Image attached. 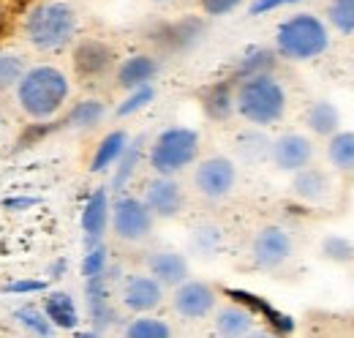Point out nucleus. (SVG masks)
Here are the masks:
<instances>
[{
	"mask_svg": "<svg viewBox=\"0 0 354 338\" xmlns=\"http://www.w3.org/2000/svg\"><path fill=\"white\" fill-rule=\"evenodd\" d=\"M11 93L25 121H57L63 109L71 104V77L55 63H28Z\"/></svg>",
	"mask_w": 354,
	"mask_h": 338,
	"instance_id": "1",
	"label": "nucleus"
},
{
	"mask_svg": "<svg viewBox=\"0 0 354 338\" xmlns=\"http://www.w3.org/2000/svg\"><path fill=\"white\" fill-rule=\"evenodd\" d=\"M19 36L39 55H60L80 39V11L68 0H39L22 14Z\"/></svg>",
	"mask_w": 354,
	"mask_h": 338,
	"instance_id": "2",
	"label": "nucleus"
},
{
	"mask_svg": "<svg viewBox=\"0 0 354 338\" xmlns=\"http://www.w3.org/2000/svg\"><path fill=\"white\" fill-rule=\"evenodd\" d=\"M289 109V93L275 71L254 74L234 82V115L248 126L270 128L281 123Z\"/></svg>",
	"mask_w": 354,
	"mask_h": 338,
	"instance_id": "3",
	"label": "nucleus"
},
{
	"mask_svg": "<svg viewBox=\"0 0 354 338\" xmlns=\"http://www.w3.org/2000/svg\"><path fill=\"white\" fill-rule=\"evenodd\" d=\"M272 49L278 52L281 60H292V63L316 60L330 49V25L310 11L292 14L275 28Z\"/></svg>",
	"mask_w": 354,
	"mask_h": 338,
	"instance_id": "4",
	"label": "nucleus"
},
{
	"mask_svg": "<svg viewBox=\"0 0 354 338\" xmlns=\"http://www.w3.org/2000/svg\"><path fill=\"white\" fill-rule=\"evenodd\" d=\"M202 153V136L191 126H167L156 134V139L147 145V167L153 175H172L191 169L199 161Z\"/></svg>",
	"mask_w": 354,
	"mask_h": 338,
	"instance_id": "5",
	"label": "nucleus"
},
{
	"mask_svg": "<svg viewBox=\"0 0 354 338\" xmlns=\"http://www.w3.org/2000/svg\"><path fill=\"white\" fill-rule=\"evenodd\" d=\"M109 229L120 243H145L156 229V215L136 194H118L109 213Z\"/></svg>",
	"mask_w": 354,
	"mask_h": 338,
	"instance_id": "6",
	"label": "nucleus"
},
{
	"mask_svg": "<svg viewBox=\"0 0 354 338\" xmlns=\"http://www.w3.org/2000/svg\"><path fill=\"white\" fill-rule=\"evenodd\" d=\"M237 164L229 156H207L194 164V188L207 202H221L237 188Z\"/></svg>",
	"mask_w": 354,
	"mask_h": 338,
	"instance_id": "7",
	"label": "nucleus"
},
{
	"mask_svg": "<svg viewBox=\"0 0 354 338\" xmlns=\"http://www.w3.org/2000/svg\"><path fill=\"white\" fill-rule=\"evenodd\" d=\"M118 66L115 46L104 39H77L71 44V69L80 82H98L109 77Z\"/></svg>",
	"mask_w": 354,
	"mask_h": 338,
	"instance_id": "8",
	"label": "nucleus"
},
{
	"mask_svg": "<svg viewBox=\"0 0 354 338\" xmlns=\"http://www.w3.org/2000/svg\"><path fill=\"white\" fill-rule=\"evenodd\" d=\"M172 311H175L177 319L183 322H202V319H210L216 305H218V290L210 284V281H202V278H185L180 281L177 287H172Z\"/></svg>",
	"mask_w": 354,
	"mask_h": 338,
	"instance_id": "9",
	"label": "nucleus"
},
{
	"mask_svg": "<svg viewBox=\"0 0 354 338\" xmlns=\"http://www.w3.org/2000/svg\"><path fill=\"white\" fill-rule=\"evenodd\" d=\"M248 256H251V265L257 270L275 273L295 256V238L281 224H267L251 238Z\"/></svg>",
	"mask_w": 354,
	"mask_h": 338,
	"instance_id": "10",
	"label": "nucleus"
},
{
	"mask_svg": "<svg viewBox=\"0 0 354 338\" xmlns=\"http://www.w3.org/2000/svg\"><path fill=\"white\" fill-rule=\"evenodd\" d=\"M207 36V22L202 17H180L172 22L158 25L150 39L164 55H188Z\"/></svg>",
	"mask_w": 354,
	"mask_h": 338,
	"instance_id": "11",
	"label": "nucleus"
},
{
	"mask_svg": "<svg viewBox=\"0 0 354 338\" xmlns=\"http://www.w3.org/2000/svg\"><path fill=\"white\" fill-rule=\"evenodd\" d=\"M118 297H120V305L129 314H153L164 305L167 287L158 278H153L147 270L145 273H126L120 278Z\"/></svg>",
	"mask_w": 354,
	"mask_h": 338,
	"instance_id": "12",
	"label": "nucleus"
},
{
	"mask_svg": "<svg viewBox=\"0 0 354 338\" xmlns=\"http://www.w3.org/2000/svg\"><path fill=\"white\" fill-rule=\"evenodd\" d=\"M85 308H88V322L101 336L120 322V311L112 297V267L101 276L85 278Z\"/></svg>",
	"mask_w": 354,
	"mask_h": 338,
	"instance_id": "13",
	"label": "nucleus"
},
{
	"mask_svg": "<svg viewBox=\"0 0 354 338\" xmlns=\"http://www.w3.org/2000/svg\"><path fill=\"white\" fill-rule=\"evenodd\" d=\"M142 199L156 221H172L185 211V188L172 175H153L142 188Z\"/></svg>",
	"mask_w": 354,
	"mask_h": 338,
	"instance_id": "14",
	"label": "nucleus"
},
{
	"mask_svg": "<svg viewBox=\"0 0 354 338\" xmlns=\"http://www.w3.org/2000/svg\"><path fill=\"white\" fill-rule=\"evenodd\" d=\"M316 145L308 134L300 131H283L270 142V164L278 172H297L313 161Z\"/></svg>",
	"mask_w": 354,
	"mask_h": 338,
	"instance_id": "15",
	"label": "nucleus"
},
{
	"mask_svg": "<svg viewBox=\"0 0 354 338\" xmlns=\"http://www.w3.org/2000/svg\"><path fill=\"white\" fill-rule=\"evenodd\" d=\"M289 188H292V197L306 202V205H324L333 197V175L310 161L303 169L292 172Z\"/></svg>",
	"mask_w": 354,
	"mask_h": 338,
	"instance_id": "16",
	"label": "nucleus"
},
{
	"mask_svg": "<svg viewBox=\"0 0 354 338\" xmlns=\"http://www.w3.org/2000/svg\"><path fill=\"white\" fill-rule=\"evenodd\" d=\"M161 71V60L158 55H150V52H133L129 57L118 60L112 77H115V87L118 90H133V87H142V84H153V80L158 77Z\"/></svg>",
	"mask_w": 354,
	"mask_h": 338,
	"instance_id": "17",
	"label": "nucleus"
},
{
	"mask_svg": "<svg viewBox=\"0 0 354 338\" xmlns=\"http://www.w3.org/2000/svg\"><path fill=\"white\" fill-rule=\"evenodd\" d=\"M109 213H112V199H109V188L101 186L88 197L82 215H80V226L85 235V249L95 246L104 240L106 229H109Z\"/></svg>",
	"mask_w": 354,
	"mask_h": 338,
	"instance_id": "18",
	"label": "nucleus"
},
{
	"mask_svg": "<svg viewBox=\"0 0 354 338\" xmlns=\"http://www.w3.org/2000/svg\"><path fill=\"white\" fill-rule=\"evenodd\" d=\"M145 267L153 278H158L167 290L177 287L180 281H185L191 276V262L183 251L175 249H156V251L147 254L145 259Z\"/></svg>",
	"mask_w": 354,
	"mask_h": 338,
	"instance_id": "19",
	"label": "nucleus"
},
{
	"mask_svg": "<svg viewBox=\"0 0 354 338\" xmlns=\"http://www.w3.org/2000/svg\"><path fill=\"white\" fill-rule=\"evenodd\" d=\"M199 107L207 121L213 123H229L234 118V80L223 77L216 80L199 93Z\"/></svg>",
	"mask_w": 354,
	"mask_h": 338,
	"instance_id": "20",
	"label": "nucleus"
},
{
	"mask_svg": "<svg viewBox=\"0 0 354 338\" xmlns=\"http://www.w3.org/2000/svg\"><path fill=\"white\" fill-rule=\"evenodd\" d=\"M213 328L218 336L226 338H243L251 336L257 328V314L251 308H245L243 303L232 300L226 305H216L213 311Z\"/></svg>",
	"mask_w": 354,
	"mask_h": 338,
	"instance_id": "21",
	"label": "nucleus"
},
{
	"mask_svg": "<svg viewBox=\"0 0 354 338\" xmlns=\"http://www.w3.org/2000/svg\"><path fill=\"white\" fill-rule=\"evenodd\" d=\"M223 295L229 297V300L243 303L245 308H251V311L257 314V319H262V322H267V325H270V330H272V333L289 336V333L295 330V319H292L289 314L278 311L275 305H270L265 297L254 295V292H245V290H223Z\"/></svg>",
	"mask_w": 354,
	"mask_h": 338,
	"instance_id": "22",
	"label": "nucleus"
},
{
	"mask_svg": "<svg viewBox=\"0 0 354 338\" xmlns=\"http://www.w3.org/2000/svg\"><path fill=\"white\" fill-rule=\"evenodd\" d=\"M63 112L66 115L60 118L57 128H66V131H93V128L101 126L104 118H106V101L95 98V96H88V98L74 101Z\"/></svg>",
	"mask_w": 354,
	"mask_h": 338,
	"instance_id": "23",
	"label": "nucleus"
},
{
	"mask_svg": "<svg viewBox=\"0 0 354 338\" xmlns=\"http://www.w3.org/2000/svg\"><path fill=\"white\" fill-rule=\"evenodd\" d=\"M41 308L49 317V322L55 325V330H66V333H74L82 322L80 317V308H77V300L63 292V290H46L41 297Z\"/></svg>",
	"mask_w": 354,
	"mask_h": 338,
	"instance_id": "24",
	"label": "nucleus"
},
{
	"mask_svg": "<svg viewBox=\"0 0 354 338\" xmlns=\"http://www.w3.org/2000/svg\"><path fill=\"white\" fill-rule=\"evenodd\" d=\"M303 123L308 128L313 136H333L338 128H341V109L335 101L330 98H316L306 107V115H303Z\"/></svg>",
	"mask_w": 354,
	"mask_h": 338,
	"instance_id": "25",
	"label": "nucleus"
},
{
	"mask_svg": "<svg viewBox=\"0 0 354 338\" xmlns=\"http://www.w3.org/2000/svg\"><path fill=\"white\" fill-rule=\"evenodd\" d=\"M145 153H147V139H145V136H133V139H129V145L123 148L120 159L115 161L112 191H118V194L126 191V186L131 183V177L136 175V169H139V164H142Z\"/></svg>",
	"mask_w": 354,
	"mask_h": 338,
	"instance_id": "26",
	"label": "nucleus"
},
{
	"mask_svg": "<svg viewBox=\"0 0 354 338\" xmlns=\"http://www.w3.org/2000/svg\"><path fill=\"white\" fill-rule=\"evenodd\" d=\"M129 131H123V128H115V131H109L106 136H101V142L95 145V150H93V156H90V172L93 175H104L106 169L115 167V161L120 159V153H123V148L129 145Z\"/></svg>",
	"mask_w": 354,
	"mask_h": 338,
	"instance_id": "27",
	"label": "nucleus"
},
{
	"mask_svg": "<svg viewBox=\"0 0 354 338\" xmlns=\"http://www.w3.org/2000/svg\"><path fill=\"white\" fill-rule=\"evenodd\" d=\"M278 52L272 49V46H251L240 60H237V66L232 69V74H229V80H245V77H254V74H267V71H275V66H278Z\"/></svg>",
	"mask_w": 354,
	"mask_h": 338,
	"instance_id": "28",
	"label": "nucleus"
},
{
	"mask_svg": "<svg viewBox=\"0 0 354 338\" xmlns=\"http://www.w3.org/2000/svg\"><path fill=\"white\" fill-rule=\"evenodd\" d=\"M270 136L259 126H248L234 136V150L245 164H259L270 161Z\"/></svg>",
	"mask_w": 354,
	"mask_h": 338,
	"instance_id": "29",
	"label": "nucleus"
},
{
	"mask_svg": "<svg viewBox=\"0 0 354 338\" xmlns=\"http://www.w3.org/2000/svg\"><path fill=\"white\" fill-rule=\"evenodd\" d=\"M175 333L172 325L161 317L153 314H133L131 319L123 325V336L126 338H169Z\"/></svg>",
	"mask_w": 354,
	"mask_h": 338,
	"instance_id": "30",
	"label": "nucleus"
},
{
	"mask_svg": "<svg viewBox=\"0 0 354 338\" xmlns=\"http://www.w3.org/2000/svg\"><path fill=\"white\" fill-rule=\"evenodd\" d=\"M327 161L338 172H354V131H335L327 136Z\"/></svg>",
	"mask_w": 354,
	"mask_h": 338,
	"instance_id": "31",
	"label": "nucleus"
},
{
	"mask_svg": "<svg viewBox=\"0 0 354 338\" xmlns=\"http://www.w3.org/2000/svg\"><path fill=\"white\" fill-rule=\"evenodd\" d=\"M14 322L25 333H30V336H52L55 333V325L49 322L41 303H22V305H17L14 308Z\"/></svg>",
	"mask_w": 354,
	"mask_h": 338,
	"instance_id": "32",
	"label": "nucleus"
},
{
	"mask_svg": "<svg viewBox=\"0 0 354 338\" xmlns=\"http://www.w3.org/2000/svg\"><path fill=\"white\" fill-rule=\"evenodd\" d=\"M191 254H196L199 259H213L223 249V229L218 224H199L191 232Z\"/></svg>",
	"mask_w": 354,
	"mask_h": 338,
	"instance_id": "33",
	"label": "nucleus"
},
{
	"mask_svg": "<svg viewBox=\"0 0 354 338\" xmlns=\"http://www.w3.org/2000/svg\"><path fill=\"white\" fill-rule=\"evenodd\" d=\"M25 69H28V57H25L22 52L3 49V46H0V96L14 90V84L22 77Z\"/></svg>",
	"mask_w": 354,
	"mask_h": 338,
	"instance_id": "34",
	"label": "nucleus"
},
{
	"mask_svg": "<svg viewBox=\"0 0 354 338\" xmlns=\"http://www.w3.org/2000/svg\"><path fill=\"white\" fill-rule=\"evenodd\" d=\"M324 22L341 36H354V0H330L324 8Z\"/></svg>",
	"mask_w": 354,
	"mask_h": 338,
	"instance_id": "35",
	"label": "nucleus"
},
{
	"mask_svg": "<svg viewBox=\"0 0 354 338\" xmlns=\"http://www.w3.org/2000/svg\"><path fill=\"white\" fill-rule=\"evenodd\" d=\"M153 98H156V87H153V84H142V87L126 90V98L118 104L115 118H131L136 112H142L145 107H150Z\"/></svg>",
	"mask_w": 354,
	"mask_h": 338,
	"instance_id": "36",
	"label": "nucleus"
},
{
	"mask_svg": "<svg viewBox=\"0 0 354 338\" xmlns=\"http://www.w3.org/2000/svg\"><path fill=\"white\" fill-rule=\"evenodd\" d=\"M109 270V249L106 243H95V246H88L85 249V256H82V265H80V273L82 278H93V276H101Z\"/></svg>",
	"mask_w": 354,
	"mask_h": 338,
	"instance_id": "37",
	"label": "nucleus"
},
{
	"mask_svg": "<svg viewBox=\"0 0 354 338\" xmlns=\"http://www.w3.org/2000/svg\"><path fill=\"white\" fill-rule=\"evenodd\" d=\"M319 251L324 259L330 262H338V265H346V262H354V243L344 235H327L319 246Z\"/></svg>",
	"mask_w": 354,
	"mask_h": 338,
	"instance_id": "38",
	"label": "nucleus"
},
{
	"mask_svg": "<svg viewBox=\"0 0 354 338\" xmlns=\"http://www.w3.org/2000/svg\"><path fill=\"white\" fill-rule=\"evenodd\" d=\"M49 290L44 278H14L8 284L0 287L3 295H17V297H25V295H44Z\"/></svg>",
	"mask_w": 354,
	"mask_h": 338,
	"instance_id": "39",
	"label": "nucleus"
},
{
	"mask_svg": "<svg viewBox=\"0 0 354 338\" xmlns=\"http://www.w3.org/2000/svg\"><path fill=\"white\" fill-rule=\"evenodd\" d=\"M243 3H245V0H199V8H202V14H205V17L218 19V17H229V14H234Z\"/></svg>",
	"mask_w": 354,
	"mask_h": 338,
	"instance_id": "40",
	"label": "nucleus"
},
{
	"mask_svg": "<svg viewBox=\"0 0 354 338\" xmlns=\"http://www.w3.org/2000/svg\"><path fill=\"white\" fill-rule=\"evenodd\" d=\"M39 205H41L39 197H6V199H3V208H6V211H14V213L33 211V208H39Z\"/></svg>",
	"mask_w": 354,
	"mask_h": 338,
	"instance_id": "41",
	"label": "nucleus"
},
{
	"mask_svg": "<svg viewBox=\"0 0 354 338\" xmlns=\"http://www.w3.org/2000/svg\"><path fill=\"white\" fill-rule=\"evenodd\" d=\"M66 273H68V259H63V256H60V259H55V262L49 265V270H46V276H49V278H55V281H57V278H63Z\"/></svg>",
	"mask_w": 354,
	"mask_h": 338,
	"instance_id": "42",
	"label": "nucleus"
},
{
	"mask_svg": "<svg viewBox=\"0 0 354 338\" xmlns=\"http://www.w3.org/2000/svg\"><path fill=\"white\" fill-rule=\"evenodd\" d=\"M6 30H8V22H6V11H3V6H0V39L6 36Z\"/></svg>",
	"mask_w": 354,
	"mask_h": 338,
	"instance_id": "43",
	"label": "nucleus"
},
{
	"mask_svg": "<svg viewBox=\"0 0 354 338\" xmlns=\"http://www.w3.org/2000/svg\"><path fill=\"white\" fill-rule=\"evenodd\" d=\"M150 3H156V6H164V3H172V0H150Z\"/></svg>",
	"mask_w": 354,
	"mask_h": 338,
	"instance_id": "44",
	"label": "nucleus"
},
{
	"mask_svg": "<svg viewBox=\"0 0 354 338\" xmlns=\"http://www.w3.org/2000/svg\"><path fill=\"white\" fill-rule=\"evenodd\" d=\"M0 131H3V109H0Z\"/></svg>",
	"mask_w": 354,
	"mask_h": 338,
	"instance_id": "45",
	"label": "nucleus"
}]
</instances>
